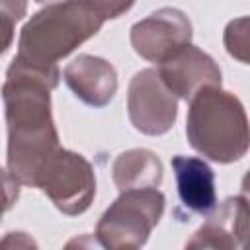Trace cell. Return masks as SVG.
Wrapping results in <instances>:
<instances>
[{
    "instance_id": "cell-1",
    "label": "cell",
    "mask_w": 250,
    "mask_h": 250,
    "mask_svg": "<svg viewBox=\"0 0 250 250\" xmlns=\"http://www.w3.org/2000/svg\"><path fill=\"white\" fill-rule=\"evenodd\" d=\"M55 80L12 62L2 88L8 119V170L20 184L35 186L47 158L59 148L49 90Z\"/></svg>"
},
{
    "instance_id": "cell-2",
    "label": "cell",
    "mask_w": 250,
    "mask_h": 250,
    "mask_svg": "<svg viewBox=\"0 0 250 250\" xmlns=\"http://www.w3.org/2000/svg\"><path fill=\"white\" fill-rule=\"evenodd\" d=\"M102 23L104 20L80 0H59L35 14L21 29L14 62L59 82L57 61L96 35Z\"/></svg>"
},
{
    "instance_id": "cell-3",
    "label": "cell",
    "mask_w": 250,
    "mask_h": 250,
    "mask_svg": "<svg viewBox=\"0 0 250 250\" xmlns=\"http://www.w3.org/2000/svg\"><path fill=\"white\" fill-rule=\"evenodd\" d=\"M188 139L211 160H238L248 146L246 115L240 102L217 86H205L189 98Z\"/></svg>"
},
{
    "instance_id": "cell-4",
    "label": "cell",
    "mask_w": 250,
    "mask_h": 250,
    "mask_svg": "<svg viewBox=\"0 0 250 250\" xmlns=\"http://www.w3.org/2000/svg\"><path fill=\"white\" fill-rule=\"evenodd\" d=\"M164 209V195L154 188L123 189L121 197L104 213L98 236L107 248L141 246Z\"/></svg>"
},
{
    "instance_id": "cell-5",
    "label": "cell",
    "mask_w": 250,
    "mask_h": 250,
    "mask_svg": "<svg viewBox=\"0 0 250 250\" xmlns=\"http://www.w3.org/2000/svg\"><path fill=\"white\" fill-rule=\"evenodd\" d=\"M35 186L41 188L53 203L68 215L86 211L96 193V180L90 164L80 154L61 146L39 170Z\"/></svg>"
},
{
    "instance_id": "cell-6",
    "label": "cell",
    "mask_w": 250,
    "mask_h": 250,
    "mask_svg": "<svg viewBox=\"0 0 250 250\" xmlns=\"http://www.w3.org/2000/svg\"><path fill=\"white\" fill-rule=\"evenodd\" d=\"M129 117L146 135H160L174 123L176 100L156 70L148 68L133 78L129 86Z\"/></svg>"
},
{
    "instance_id": "cell-7",
    "label": "cell",
    "mask_w": 250,
    "mask_h": 250,
    "mask_svg": "<svg viewBox=\"0 0 250 250\" xmlns=\"http://www.w3.org/2000/svg\"><path fill=\"white\" fill-rule=\"evenodd\" d=\"M191 27L186 16L178 10L164 8L139 21L131 31L133 47L148 61L164 62L178 51L189 45Z\"/></svg>"
},
{
    "instance_id": "cell-8",
    "label": "cell",
    "mask_w": 250,
    "mask_h": 250,
    "mask_svg": "<svg viewBox=\"0 0 250 250\" xmlns=\"http://www.w3.org/2000/svg\"><path fill=\"white\" fill-rule=\"evenodd\" d=\"M158 76L172 94H178L186 100L205 86L221 84V72L215 62L205 53L189 45L160 62Z\"/></svg>"
},
{
    "instance_id": "cell-9",
    "label": "cell",
    "mask_w": 250,
    "mask_h": 250,
    "mask_svg": "<svg viewBox=\"0 0 250 250\" xmlns=\"http://www.w3.org/2000/svg\"><path fill=\"white\" fill-rule=\"evenodd\" d=\"M64 80L72 92L90 105H105L117 88L115 70L98 57L82 55L64 68Z\"/></svg>"
},
{
    "instance_id": "cell-10",
    "label": "cell",
    "mask_w": 250,
    "mask_h": 250,
    "mask_svg": "<svg viewBox=\"0 0 250 250\" xmlns=\"http://www.w3.org/2000/svg\"><path fill=\"white\" fill-rule=\"evenodd\" d=\"M172 168L176 174L178 195L189 211L207 215L215 209V174L207 162L195 156L178 154L172 158Z\"/></svg>"
},
{
    "instance_id": "cell-11",
    "label": "cell",
    "mask_w": 250,
    "mask_h": 250,
    "mask_svg": "<svg viewBox=\"0 0 250 250\" xmlns=\"http://www.w3.org/2000/svg\"><path fill=\"white\" fill-rule=\"evenodd\" d=\"M113 180L121 189L154 188L162 180L160 160L150 150H129L113 164Z\"/></svg>"
},
{
    "instance_id": "cell-12",
    "label": "cell",
    "mask_w": 250,
    "mask_h": 250,
    "mask_svg": "<svg viewBox=\"0 0 250 250\" xmlns=\"http://www.w3.org/2000/svg\"><path fill=\"white\" fill-rule=\"evenodd\" d=\"M84 6H88L94 14H98L102 20L117 18L119 14L127 12L135 0H80Z\"/></svg>"
},
{
    "instance_id": "cell-13",
    "label": "cell",
    "mask_w": 250,
    "mask_h": 250,
    "mask_svg": "<svg viewBox=\"0 0 250 250\" xmlns=\"http://www.w3.org/2000/svg\"><path fill=\"white\" fill-rule=\"evenodd\" d=\"M20 193V182L10 174L0 170V217L4 211H8Z\"/></svg>"
},
{
    "instance_id": "cell-14",
    "label": "cell",
    "mask_w": 250,
    "mask_h": 250,
    "mask_svg": "<svg viewBox=\"0 0 250 250\" xmlns=\"http://www.w3.org/2000/svg\"><path fill=\"white\" fill-rule=\"evenodd\" d=\"M14 39V20L0 12V55L6 53Z\"/></svg>"
},
{
    "instance_id": "cell-15",
    "label": "cell",
    "mask_w": 250,
    "mask_h": 250,
    "mask_svg": "<svg viewBox=\"0 0 250 250\" xmlns=\"http://www.w3.org/2000/svg\"><path fill=\"white\" fill-rule=\"evenodd\" d=\"M25 6H27V0H0V12L10 16L14 21L25 16Z\"/></svg>"
},
{
    "instance_id": "cell-16",
    "label": "cell",
    "mask_w": 250,
    "mask_h": 250,
    "mask_svg": "<svg viewBox=\"0 0 250 250\" xmlns=\"http://www.w3.org/2000/svg\"><path fill=\"white\" fill-rule=\"evenodd\" d=\"M37 2H47V0H37Z\"/></svg>"
}]
</instances>
